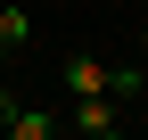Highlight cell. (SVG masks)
I'll return each instance as SVG.
<instances>
[{"instance_id":"cell-1","label":"cell","mask_w":148,"mask_h":140,"mask_svg":"<svg viewBox=\"0 0 148 140\" xmlns=\"http://www.w3.org/2000/svg\"><path fill=\"white\" fill-rule=\"evenodd\" d=\"M66 124L82 132V140H115V132H123V99H115V91H82Z\"/></svg>"},{"instance_id":"cell-2","label":"cell","mask_w":148,"mask_h":140,"mask_svg":"<svg viewBox=\"0 0 148 140\" xmlns=\"http://www.w3.org/2000/svg\"><path fill=\"white\" fill-rule=\"evenodd\" d=\"M66 91L82 99V91H115V66L107 58H66Z\"/></svg>"},{"instance_id":"cell-3","label":"cell","mask_w":148,"mask_h":140,"mask_svg":"<svg viewBox=\"0 0 148 140\" xmlns=\"http://www.w3.org/2000/svg\"><path fill=\"white\" fill-rule=\"evenodd\" d=\"M58 124H66V115H41V107H16V115H8V132H16V140H49Z\"/></svg>"},{"instance_id":"cell-4","label":"cell","mask_w":148,"mask_h":140,"mask_svg":"<svg viewBox=\"0 0 148 140\" xmlns=\"http://www.w3.org/2000/svg\"><path fill=\"white\" fill-rule=\"evenodd\" d=\"M33 41V16L25 8H0V49H25Z\"/></svg>"},{"instance_id":"cell-5","label":"cell","mask_w":148,"mask_h":140,"mask_svg":"<svg viewBox=\"0 0 148 140\" xmlns=\"http://www.w3.org/2000/svg\"><path fill=\"white\" fill-rule=\"evenodd\" d=\"M8 115H16V99H8V91H0V132H8Z\"/></svg>"},{"instance_id":"cell-6","label":"cell","mask_w":148,"mask_h":140,"mask_svg":"<svg viewBox=\"0 0 148 140\" xmlns=\"http://www.w3.org/2000/svg\"><path fill=\"white\" fill-rule=\"evenodd\" d=\"M140 49H148V8H140Z\"/></svg>"},{"instance_id":"cell-7","label":"cell","mask_w":148,"mask_h":140,"mask_svg":"<svg viewBox=\"0 0 148 140\" xmlns=\"http://www.w3.org/2000/svg\"><path fill=\"white\" fill-rule=\"evenodd\" d=\"M132 8H148V0H132Z\"/></svg>"},{"instance_id":"cell-8","label":"cell","mask_w":148,"mask_h":140,"mask_svg":"<svg viewBox=\"0 0 148 140\" xmlns=\"http://www.w3.org/2000/svg\"><path fill=\"white\" fill-rule=\"evenodd\" d=\"M0 58H8V49H0Z\"/></svg>"}]
</instances>
